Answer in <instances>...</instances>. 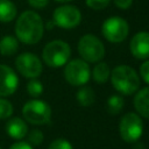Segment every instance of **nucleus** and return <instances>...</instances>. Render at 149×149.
<instances>
[{
    "label": "nucleus",
    "mask_w": 149,
    "mask_h": 149,
    "mask_svg": "<svg viewBox=\"0 0 149 149\" xmlns=\"http://www.w3.org/2000/svg\"><path fill=\"white\" fill-rule=\"evenodd\" d=\"M140 74L142 77V79L149 84V59L148 61H144L141 66H140Z\"/></svg>",
    "instance_id": "obj_25"
},
{
    "label": "nucleus",
    "mask_w": 149,
    "mask_h": 149,
    "mask_svg": "<svg viewBox=\"0 0 149 149\" xmlns=\"http://www.w3.org/2000/svg\"><path fill=\"white\" fill-rule=\"evenodd\" d=\"M123 105H125L123 98L119 94H113L107 100V111L109 114L115 115L121 112V109L123 108Z\"/></svg>",
    "instance_id": "obj_19"
},
{
    "label": "nucleus",
    "mask_w": 149,
    "mask_h": 149,
    "mask_svg": "<svg viewBox=\"0 0 149 149\" xmlns=\"http://www.w3.org/2000/svg\"><path fill=\"white\" fill-rule=\"evenodd\" d=\"M71 56V48L70 45L62 41L55 40L45 44L42 51V58L44 63L51 68H59L65 65L69 62Z\"/></svg>",
    "instance_id": "obj_3"
},
{
    "label": "nucleus",
    "mask_w": 149,
    "mask_h": 149,
    "mask_svg": "<svg viewBox=\"0 0 149 149\" xmlns=\"http://www.w3.org/2000/svg\"><path fill=\"white\" fill-rule=\"evenodd\" d=\"M101 33L107 41L112 43H119L126 40L128 36L129 26L125 19L120 16H112L104 21L101 26Z\"/></svg>",
    "instance_id": "obj_7"
},
{
    "label": "nucleus",
    "mask_w": 149,
    "mask_h": 149,
    "mask_svg": "<svg viewBox=\"0 0 149 149\" xmlns=\"http://www.w3.org/2000/svg\"><path fill=\"white\" fill-rule=\"evenodd\" d=\"M0 149H1V147H0Z\"/></svg>",
    "instance_id": "obj_30"
},
{
    "label": "nucleus",
    "mask_w": 149,
    "mask_h": 149,
    "mask_svg": "<svg viewBox=\"0 0 149 149\" xmlns=\"http://www.w3.org/2000/svg\"><path fill=\"white\" fill-rule=\"evenodd\" d=\"M111 77V69L108 66V64L100 62L98 63L94 69H93V79L99 83V84H104L106 83Z\"/></svg>",
    "instance_id": "obj_17"
},
{
    "label": "nucleus",
    "mask_w": 149,
    "mask_h": 149,
    "mask_svg": "<svg viewBox=\"0 0 149 149\" xmlns=\"http://www.w3.org/2000/svg\"><path fill=\"white\" fill-rule=\"evenodd\" d=\"M134 107L139 115L149 119V87L140 90L134 98Z\"/></svg>",
    "instance_id": "obj_14"
},
{
    "label": "nucleus",
    "mask_w": 149,
    "mask_h": 149,
    "mask_svg": "<svg viewBox=\"0 0 149 149\" xmlns=\"http://www.w3.org/2000/svg\"><path fill=\"white\" fill-rule=\"evenodd\" d=\"M48 149H73V147H72V144L68 140H65V139H57V140H54L50 143Z\"/></svg>",
    "instance_id": "obj_23"
},
{
    "label": "nucleus",
    "mask_w": 149,
    "mask_h": 149,
    "mask_svg": "<svg viewBox=\"0 0 149 149\" xmlns=\"http://www.w3.org/2000/svg\"><path fill=\"white\" fill-rule=\"evenodd\" d=\"M113 1L114 5L120 9H128L133 3V0H113Z\"/></svg>",
    "instance_id": "obj_26"
},
{
    "label": "nucleus",
    "mask_w": 149,
    "mask_h": 149,
    "mask_svg": "<svg viewBox=\"0 0 149 149\" xmlns=\"http://www.w3.org/2000/svg\"><path fill=\"white\" fill-rule=\"evenodd\" d=\"M23 118L33 125H44L50 121L51 108L50 106L38 99L29 100L22 108Z\"/></svg>",
    "instance_id": "obj_5"
},
{
    "label": "nucleus",
    "mask_w": 149,
    "mask_h": 149,
    "mask_svg": "<svg viewBox=\"0 0 149 149\" xmlns=\"http://www.w3.org/2000/svg\"><path fill=\"white\" fill-rule=\"evenodd\" d=\"M44 24L42 17L33 12H23L15 24V34L19 41L24 44H36L43 36Z\"/></svg>",
    "instance_id": "obj_1"
},
{
    "label": "nucleus",
    "mask_w": 149,
    "mask_h": 149,
    "mask_svg": "<svg viewBox=\"0 0 149 149\" xmlns=\"http://www.w3.org/2000/svg\"><path fill=\"white\" fill-rule=\"evenodd\" d=\"M9 149H33V147L28 142H16L12 144Z\"/></svg>",
    "instance_id": "obj_28"
},
{
    "label": "nucleus",
    "mask_w": 149,
    "mask_h": 149,
    "mask_svg": "<svg viewBox=\"0 0 149 149\" xmlns=\"http://www.w3.org/2000/svg\"><path fill=\"white\" fill-rule=\"evenodd\" d=\"M7 134L15 140L23 139L28 133V126L21 118H12L6 123Z\"/></svg>",
    "instance_id": "obj_13"
},
{
    "label": "nucleus",
    "mask_w": 149,
    "mask_h": 149,
    "mask_svg": "<svg viewBox=\"0 0 149 149\" xmlns=\"http://www.w3.org/2000/svg\"><path fill=\"white\" fill-rule=\"evenodd\" d=\"M19 86V78L14 70L7 65L0 64V97L13 94Z\"/></svg>",
    "instance_id": "obj_11"
},
{
    "label": "nucleus",
    "mask_w": 149,
    "mask_h": 149,
    "mask_svg": "<svg viewBox=\"0 0 149 149\" xmlns=\"http://www.w3.org/2000/svg\"><path fill=\"white\" fill-rule=\"evenodd\" d=\"M43 142V133L38 129H33L28 134V143L31 146H40Z\"/></svg>",
    "instance_id": "obj_22"
},
{
    "label": "nucleus",
    "mask_w": 149,
    "mask_h": 149,
    "mask_svg": "<svg viewBox=\"0 0 149 149\" xmlns=\"http://www.w3.org/2000/svg\"><path fill=\"white\" fill-rule=\"evenodd\" d=\"M81 21V14L78 8L64 5L59 6L54 10L52 14V22L55 26L64 29H72L77 27Z\"/></svg>",
    "instance_id": "obj_9"
},
{
    "label": "nucleus",
    "mask_w": 149,
    "mask_h": 149,
    "mask_svg": "<svg viewBox=\"0 0 149 149\" xmlns=\"http://www.w3.org/2000/svg\"><path fill=\"white\" fill-rule=\"evenodd\" d=\"M27 91H28V93H29L31 97L37 98V97H40V95L42 94V92H43V85H42V83H41L40 80H37L36 78H31V79L28 81V84H27Z\"/></svg>",
    "instance_id": "obj_20"
},
{
    "label": "nucleus",
    "mask_w": 149,
    "mask_h": 149,
    "mask_svg": "<svg viewBox=\"0 0 149 149\" xmlns=\"http://www.w3.org/2000/svg\"><path fill=\"white\" fill-rule=\"evenodd\" d=\"M15 66L17 71L27 78H37L42 73V63L40 58L30 52H23L15 59Z\"/></svg>",
    "instance_id": "obj_10"
},
{
    "label": "nucleus",
    "mask_w": 149,
    "mask_h": 149,
    "mask_svg": "<svg viewBox=\"0 0 149 149\" xmlns=\"http://www.w3.org/2000/svg\"><path fill=\"white\" fill-rule=\"evenodd\" d=\"M119 133L125 142H136L143 133V122L140 115L136 113L125 114L119 123Z\"/></svg>",
    "instance_id": "obj_6"
},
{
    "label": "nucleus",
    "mask_w": 149,
    "mask_h": 149,
    "mask_svg": "<svg viewBox=\"0 0 149 149\" xmlns=\"http://www.w3.org/2000/svg\"><path fill=\"white\" fill-rule=\"evenodd\" d=\"M13 114V105L5 98H0V120L10 118Z\"/></svg>",
    "instance_id": "obj_21"
},
{
    "label": "nucleus",
    "mask_w": 149,
    "mask_h": 149,
    "mask_svg": "<svg viewBox=\"0 0 149 149\" xmlns=\"http://www.w3.org/2000/svg\"><path fill=\"white\" fill-rule=\"evenodd\" d=\"M55 1H57V2H69L71 0H55Z\"/></svg>",
    "instance_id": "obj_29"
},
{
    "label": "nucleus",
    "mask_w": 149,
    "mask_h": 149,
    "mask_svg": "<svg viewBox=\"0 0 149 149\" xmlns=\"http://www.w3.org/2000/svg\"><path fill=\"white\" fill-rule=\"evenodd\" d=\"M77 100L83 107H88L94 102L95 93L91 87L84 86V87L79 88V91L77 92Z\"/></svg>",
    "instance_id": "obj_18"
},
{
    "label": "nucleus",
    "mask_w": 149,
    "mask_h": 149,
    "mask_svg": "<svg viewBox=\"0 0 149 149\" xmlns=\"http://www.w3.org/2000/svg\"><path fill=\"white\" fill-rule=\"evenodd\" d=\"M132 55L137 59L149 58V33L140 31L135 34L129 43Z\"/></svg>",
    "instance_id": "obj_12"
},
{
    "label": "nucleus",
    "mask_w": 149,
    "mask_h": 149,
    "mask_svg": "<svg viewBox=\"0 0 149 149\" xmlns=\"http://www.w3.org/2000/svg\"><path fill=\"white\" fill-rule=\"evenodd\" d=\"M19 49V42L13 36H3L0 40V54L2 56H12Z\"/></svg>",
    "instance_id": "obj_16"
},
{
    "label": "nucleus",
    "mask_w": 149,
    "mask_h": 149,
    "mask_svg": "<svg viewBox=\"0 0 149 149\" xmlns=\"http://www.w3.org/2000/svg\"><path fill=\"white\" fill-rule=\"evenodd\" d=\"M16 16V7L10 0H0V22H10Z\"/></svg>",
    "instance_id": "obj_15"
},
{
    "label": "nucleus",
    "mask_w": 149,
    "mask_h": 149,
    "mask_svg": "<svg viewBox=\"0 0 149 149\" xmlns=\"http://www.w3.org/2000/svg\"><path fill=\"white\" fill-rule=\"evenodd\" d=\"M49 0H28V3L34 8H44Z\"/></svg>",
    "instance_id": "obj_27"
},
{
    "label": "nucleus",
    "mask_w": 149,
    "mask_h": 149,
    "mask_svg": "<svg viewBox=\"0 0 149 149\" xmlns=\"http://www.w3.org/2000/svg\"><path fill=\"white\" fill-rule=\"evenodd\" d=\"M109 78L114 88L125 95L133 94L140 87L139 74L128 65H118L114 68Z\"/></svg>",
    "instance_id": "obj_2"
},
{
    "label": "nucleus",
    "mask_w": 149,
    "mask_h": 149,
    "mask_svg": "<svg viewBox=\"0 0 149 149\" xmlns=\"http://www.w3.org/2000/svg\"><path fill=\"white\" fill-rule=\"evenodd\" d=\"M64 77L69 84L73 86H83L90 80L91 77L87 62L79 58L68 62L64 69Z\"/></svg>",
    "instance_id": "obj_8"
},
{
    "label": "nucleus",
    "mask_w": 149,
    "mask_h": 149,
    "mask_svg": "<svg viewBox=\"0 0 149 149\" xmlns=\"http://www.w3.org/2000/svg\"><path fill=\"white\" fill-rule=\"evenodd\" d=\"M111 0H86V5L87 7H90L91 9L94 10H100L104 9L108 6Z\"/></svg>",
    "instance_id": "obj_24"
},
{
    "label": "nucleus",
    "mask_w": 149,
    "mask_h": 149,
    "mask_svg": "<svg viewBox=\"0 0 149 149\" xmlns=\"http://www.w3.org/2000/svg\"><path fill=\"white\" fill-rule=\"evenodd\" d=\"M78 52L85 62L97 63L105 56V47L97 36L87 34L80 37L78 42Z\"/></svg>",
    "instance_id": "obj_4"
}]
</instances>
